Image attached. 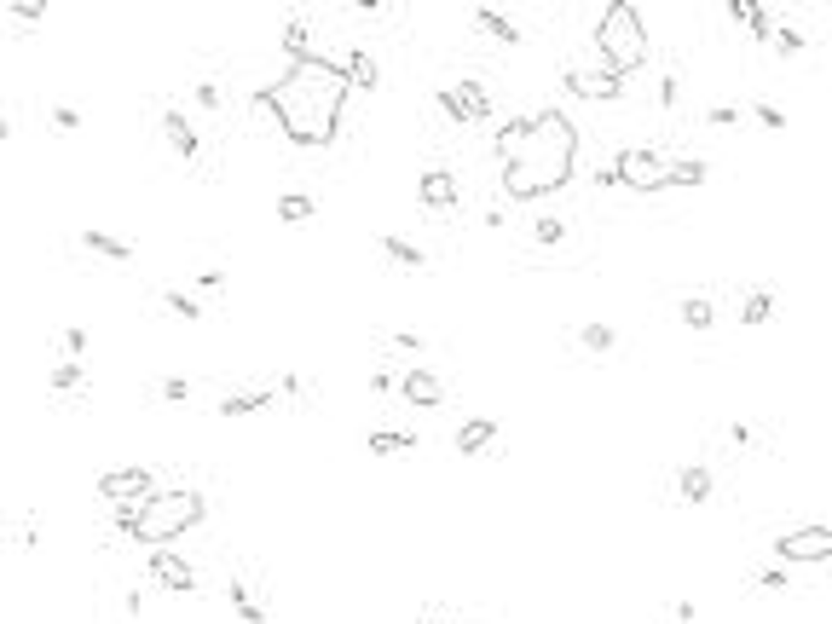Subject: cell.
<instances>
[{
    "label": "cell",
    "instance_id": "e0dca14e",
    "mask_svg": "<svg viewBox=\"0 0 832 624\" xmlns=\"http://www.w3.org/2000/svg\"><path fill=\"white\" fill-rule=\"evenodd\" d=\"M451 440H457V451H468V457H475V451H492V440H497V423H492V416H468V423H463L457 434H451Z\"/></svg>",
    "mask_w": 832,
    "mask_h": 624
},
{
    "label": "cell",
    "instance_id": "f546056e",
    "mask_svg": "<svg viewBox=\"0 0 832 624\" xmlns=\"http://www.w3.org/2000/svg\"><path fill=\"white\" fill-rule=\"evenodd\" d=\"M162 307L174 312V318H185V324H197V318H202V301H191L185 289H162Z\"/></svg>",
    "mask_w": 832,
    "mask_h": 624
},
{
    "label": "cell",
    "instance_id": "b9f144b4",
    "mask_svg": "<svg viewBox=\"0 0 832 624\" xmlns=\"http://www.w3.org/2000/svg\"><path fill=\"white\" fill-rule=\"evenodd\" d=\"M758 584H763V590H787V584H792V572H780V567H763V572H758Z\"/></svg>",
    "mask_w": 832,
    "mask_h": 624
},
{
    "label": "cell",
    "instance_id": "7402d4cb",
    "mask_svg": "<svg viewBox=\"0 0 832 624\" xmlns=\"http://www.w3.org/2000/svg\"><path fill=\"white\" fill-rule=\"evenodd\" d=\"M341 64H347V82H353V87H365V93L382 87V70H376V58H370V53H347Z\"/></svg>",
    "mask_w": 832,
    "mask_h": 624
},
{
    "label": "cell",
    "instance_id": "52a82bcc",
    "mask_svg": "<svg viewBox=\"0 0 832 624\" xmlns=\"http://www.w3.org/2000/svg\"><path fill=\"white\" fill-rule=\"evenodd\" d=\"M780 561H832V526H798V532L775 538Z\"/></svg>",
    "mask_w": 832,
    "mask_h": 624
},
{
    "label": "cell",
    "instance_id": "7dc6e473",
    "mask_svg": "<svg viewBox=\"0 0 832 624\" xmlns=\"http://www.w3.org/2000/svg\"><path fill=\"white\" fill-rule=\"evenodd\" d=\"M434 104H439V111H445L451 122H457V99H451V87H439V93H434Z\"/></svg>",
    "mask_w": 832,
    "mask_h": 624
},
{
    "label": "cell",
    "instance_id": "ab89813d",
    "mask_svg": "<svg viewBox=\"0 0 832 624\" xmlns=\"http://www.w3.org/2000/svg\"><path fill=\"white\" fill-rule=\"evenodd\" d=\"M705 122H711V128H734V122H740V111H734V104H711V111H705Z\"/></svg>",
    "mask_w": 832,
    "mask_h": 624
},
{
    "label": "cell",
    "instance_id": "8d00e7d4",
    "mask_svg": "<svg viewBox=\"0 0 832 624\" xmlns=\"http://www.w3.org/2000/svg\"><path fill=\"white\" fill-rule=\"evenodd\" d=\"M53 128L75 133V128H82V111H75V104H53Z\"/></svg>",
    "mask_w": 832,
    "mask_h": 624
},
{
    "label": "cell",
    "instance_id": "bcb514c9",
    "mask_svg": "<svg viewBox=\"0 0 832 624\" xmlns=\"http://www.w3.org/2000/svg\"><path fill=\"white\" fill-rule=\"evenodd\" d=\"M677 93H682L677 75H665V82H659V104H677Z\"/></svg>",
    "mask_w": 832,
    "mask_h": 624
},
{
    "label": "cell",
    "instance_id": "d4e9b609",
    "mask_svg": "<svg viewBox=\"0 0 832 624\" xmlns=\"http://www.w3.org/2000/svg\"><path fill=\"white\" fill-rule=\"evenodd\" d=\"M82 249H93L99 260H133V249L122 238H110V231H82Z\"/></svg>",
    "mask_w": 832,
    "mask_h": 624
},
{
    "label": "cell",
    "instance_id": "4dcf8cb0",
    "mask_svg": "<svg viewBox=\"0 0 832 624\" xmlns=\"http://www.w3.org/2000/svg\"><path fill=\"white\" fill-rule=\"evenodd\" d=\"M532 238H538L543 249L567 243V220H561V214H538V226H532Z\"/></svg>",
    "mask_w": 832,
    "mask_h": 624
},
{
    "label": "cell",
    "instance_id": "ac0fdd59",
    "mask_svg": "<svg viewBox=\"0 0 832 624\" xmlns=\"http://www.w3.org/2000/svg\"><path fill=\"white\" fill-rule=\"evenodd\" d=\"M376 249H382V255L394 260V267H405V272H422V267H428V255H422L411 238H399V231H387V238L376 243Z\"/></svg>",
    "mask_w": 832,
    "mask_h": 624
},
{
    "label": "cell",
    "instance_id": "681fc988",
    "mask_svg": "<svg viewBox=\"0 0 832 624\" xmlns=\"http://www.w3.org/2000/svg\"><path fill=\"white\" fill-rule=\"evenodd\" d=\"M428 624H439V619H428Z\"/></svg>",
    "mask_w": 832,
    "mask_h": 624
},
{
    "label": "cell",
    "instance_id": "5b68a950",
    "mask_svg": "<svg viewBox=\"0 0 832 624\" xmlns=\"http://www.w3.org/2000/svg\"><path fill=\"white\" fill-rule=\"evenodd\" d=\"M619 180L641 197L665 191V185H677V156H665L653 145H631V151H619Z\"/></svg>",
    "mask_w": 832,
    "mask_h": 624
},
{
    "label": "cell",
    "instance_id": "60d3db41",
    "mask_svg": "<svg viewBox=\"0 0 832 624\" xmlns=\"http://www.w3.org/2000/svg\"><path fill=\"white\" fill-rule=\"evenodd\" d=\"M387 347H394V353H422V336L416 330H399V336H387Z\"/></svg>",
    "mask_w": 832,
    "mask_h": 624
},
{
    "label": "cell",
    "instance_id": "d6a6232c",
    "mask_svg": "<svg viewBox=\"0 0 832 624\" xmlns=\"http://www.w3.org/2000/svg\"><path fill=\"white\" fill-rule=\"evenodd\" d=\"M82 382H87V376H82V365H58V370H53V394H75Z\"/></svg>",
    "mask_w": 832,
    "mask_h": 624
},
{
    "label": "cell",
    "instance_id": "d6986e66",
    "mask_svg": "<svg viewBox=\"0 0 832 624\" xmlns=\"http://www.w3.org/2000/svg\"><path fill=\"white\" fill-rule=\"evenodd\" d=\"M272 394H278V387H243V394H226V399H220V416H255V411L272 405Z\"/></svg>",
    "mask_w": 832,
    "mask_h": 624
},
{
    "label": "cell",
    "instance_id": "1f68e13d",
    "mask_svg": "<svg viewBox=\"0 0 832 624\" xmlns=\"http://www.w3.org/2000/svg\"><path fill=\"white\" fill-rule=\"evenodd\" d=\"M705 180H711V162H700V156L677 162V185H705Z\"/></svg>",
    "mask_w": 832,
    "mask_h": 624
},
{
    "label": "cell",
    "instance_id": "603a6c76",
    "mask_svg": "<svg viewBox=\"0 0 832 624\" xmlns=\"http://www.w3.org/2000/svg\"><path fill=\"white\" fill-rule=\"evenodd\" d=\"M394 451H416V434H405V428H376L370 434V457H394Z\"/></svg>",
    "mask_w": 832,
    "mask_h": 624
},
{
    "label": "cell",
    "instance_id": "c3c4849f",
    "mask_svg": "<svg viewBox=\"0 0 832 624\" xmlns=\"http://www.w3.org/2000/svg\"><path fill=\"white\" fill-rule=\"evenodd\" d=\"M6 12H12V18H18V24H35V18H46L41 6H6Z\"/></svg>",
    "mask_w": 832,
    "mask_h": 624
},
{
    "label": "cell",
    "instance_id": "8fae6325",
    "mask_svg": "<svg viewBox=\"0 0 832 624\" xmlns=\"http://www.w3.org/2000/svg\"><path fill=\"white\" fill-rule=\"evenodd\" d=\"M399 394L416 405V411H434V405H445V382L434 376V370H411V376L399 382Z\"/></svg>",
    "mask_w": 832,
    "mask_h": 624
},
{
    "label": "cell",
    "instance_id": "ba28073f",
    "mask_svg": "<svg viewBox=\"0 0 832 624\" xmlns=\"http://www.w3.org/2000/svg\"><path fill=\"white\" fill-rule=\"evenodd\" d=\"M99 497H110V503H145V497H156V474L151 468H110L99 480Z\"/></svg>",
    "mask_w": 832,
    "mask_h": 624
},
{
    "label": "cell",
    "instance_id": "ffe728a7",
    "mask_svg": "<svg viewBox=\"0 0 832 624\" xmlns=\"http://www.w3.org/2000/svg\"><path fill=\"white\" fill-rule=\"evenodd\" d=\"M162 133H168V145H174L180 156H197V151H202V145H197V128H191L180 111H162Z\"/></svg>",
    "mask_w": 832,
    "mask_h": 624
},
{
    "label": "cell",
    "instance_id": "836d02e7",
    "mask_svg": "<svg viewBox=\"0 0 832 624\" xmlns=\"http://www.w3.org/2000/svg\"><path fill=\"white\" fill-rule=\"evenodd\" d=\"M156 394H162L168 405H180V399H191V382H185V376H162V382H156Z\"/></svg>",
    "mask_w": 832,
    "mask_h": 624
},
{
    "label": "cell",
    "instance_id": "74e56055",
    "mask_svg": "<svg viewBox=\"0 0 832 624\" xmlns=\"http://www.w3.org/2000/svg\"><path fill=\"white\" fill-rule=\"evenodd\" d=\"M751 116H758L763 128H787V111H780V104H751Z\"/></svg>",
    "mask_w": 832,
    "mask_h": 624
},
{
    "label": "cell",
    "instance_id": "7a4b0ae2",
    "mask_svg": "<svg viewBox=\"0 0 832 624\" xmlns=\"http://www.w3.org/2000/svg\"><path fill=\"white\" fill-rule=\"evenodd\" d=\"M573 156H578V128L561 111H538L532 116V139H526V156L514 168H504V191L514 202L526 197H549L573 180Z\"/></svg>",
    "mask_w": 832,
    "mask_h": 624
},
{
    "label": "cell",
    "instance_id": "6da1fadb",
    "mask_svg": "<svg viewBox=\"0 0 832 624\" xmlns=\"http://www.w3.org/2000/svg\"><path fill=\"white\" fill-rule=\"evenodd\" d=\"M347 64L324 53H307L272 82V116L284 128L289 145H329L341 122V104H347Z\"/></svg>",
    "mask_w": 832,
    "mask_h": 624
},
{
    "label": "cell",
    "instance_id": "4fadbf2b",
    "mask_svg": "<svg viewBox=\"0 0 832 624\" xmlns=\"http://www.w3.org/2000/svg\"><path fill=\"white\" fill-rule=\"evenodd\" d=\"M451 99H457V122H485L492 116V93H485L480 82H457Z\"/></svg>",
    "mask_w": 832,
    "mask_h": 624
},
{
    "label": "cell",
    "instance_id": "f35d334b",
    "mask_svg": "<svg viewBox=\"0 0 832 624\" xmlns=\"http://www.w3.org/2000/svg\"><path fill=\"white\" fill-rule=\"evenodd\" d=\"M613 185H624V180H619V156H613V162H602V168H595V191H613Z\"/></svg>",
    "mask_w": 832,
    "mask_h": 624
},
{
    "label": "cell",
    "instance_id": "f1b7e54d",
    "mask_svg": "<svg viewBox=\"0 0 832 624\" xmlns=\"http://www.w3.org/2000/svg\"><path fill=\"white\" fill-rule=\"evenodd\" d=\"M768 312H775V289H751L740 301V324H768Z\"/></svg>",
    "mask_w": 832,
    "mask_h": 624
},
{
    "label": "cell",
    "instance_id": "30bf717a",
    "mask_svg": "<svg viewBox=\"0 0 832 624\" xmlns=\"http://www.w3.org/2000/svg\"><path fill=\"white\" fill-rule=\"evenodd\" d=\"M526 139H532V116H509V122H497V133H492V151H497V162L514 168L526 156Z\"/></svg>",
    "mask_w": 832,
    "mask_h": 624
},
{
    "label": "cell",
    "instance_id": "ee69618b",
    "mask_svg": "<svg viewBox=\"0 0 832 624\" xmlns=\"http://www.w3.org/2000/svg\"><path fill=\"white\" fill-rule=\"evenodd\" d=\"M191 99H197V104H202V111H214V104H220V87H214V82H202V87H197V93H191Z\"/></svg>",
    "mask_w": 832,
    "mask_h": 624
},
{
    "label": "cell",
    "instance_id": "d590c367",
    "mask_svg": "<svg viewBox=\"0 0 832 624\" xmlns=\"http://www.w3.org/2000/svg\"><path fill=\"white\" fill-rule=\"evenodd\" d=\"M775 46H780V53H804V29L780 24V29H775Z\"/></svg>",
    "mask_w": 832,
    "mask_h": 624
},
{
    "label": "cell",
    "instance_id": "277c9868",
    "mask_svg": "<svg viewBox=\"0 0 832 624\" xmlns=\"http://www.w3.org/2000/svg\"><path fill=\"white\" fill-rule=\"evenodd\" d=\"M595 53H602V64L613 75H631L648 64V24H641V12L631 0H607L602 18H595Z\"/></svg>",
    "mask_w": 832,
    "mask_h": 624
},
{
    "label": "cell",
    "instance_id": "7bdbcfd3",
    "mask_svg": "<svg viewBox=\"0 0 832 624\" xmlns=\"http://www.w3.org/2000/svg\"><path fill=\"white\" fill-rule=\"evenodd\" d=\"M278 394H284V399H307V376H284V382H278Z\"/></svg>",
    "mask_w": 832,
    "mask_h": 624
},
{
    "label": "cell",
    "instance_id": "2e32d148",
    "mask_svg": "<svg viewBox=\"0 0 832 624\" xmlns=\"http://www.w3.org/2000/svg\"><path fill=\"white\" fill-rule=\"evenodd\" d=\"M475 29H480V35H492V41H504V46H521V24L504 18L497 6H475Z\"/></svg>",
    "mask_w": 832,
    "mask_h": 624
},
{
    "label": "cell",
    "instance_id": "83f0119b",
    "mask_svg": "<svg viewBox=\"0 0 832 624\" xmlns=\"http://www.w3.org/2000/svg\"><path fill=\"white\" fill-rule=\"evenodd\" d=\"M578 347H584V353H613L619 330H613V324H584V330H578Z\"/></svg>",
    "mask_w": 832,
    "mask_h": 624
},
{
    "label": "cell",
    "instance_id": "8992f818",
    "mask_svg": "<svg viewBox=\"0 0 832 624\" xmlns=\"http://www.w3.org/2000/svg\"><path fill=\"white\" fill-rule=\"evenodd\" d=\"M567 93L573 99H590V104H613L619 93H624V75H613L607 64H567Z\"/></svg>",
    "mask_w": 832,
    "mask_h": 624
},
{
    "label": "cell",
    "instance_id": "9a60e30c",
    "mask_svg": "<svg viewBox=\"0 0 832 624\" xmlns=\"http://www.w3.org/2000/svg\"><path fill=\"white\" fill-rule=\"evenodd\" d=\"M711 492H717L711 468H700V463L677 468V497H682V503H711Z\"/></svg>",
    "mask_w": 832,
    "mask_h": 624
},
{
    "label": "cell",
    "instance_id": "44dd1931",
    "mask_svg": "<svg viewBox=\"0 0 832 624\" xmlns=\"http://www.w3.org/2000/svg\"><path fill=\"white\" fill-rule=\"evenodd\" d=\"M278 46H284L289 64H295V58H307V53H312V18H289L284 35H278Z\"/></svg>",
    "mask_w": 832,
    "mask_h": 624
},
{
    "label": "cell",
    "instance_id": "5bb4252c",
    "mask_svg": "<svg viewBox=\"0 0 832 624\" xmlns=\"http://www.w3.org/2000/svg\"><path fill=\"white\" fill-rule=\"evenodd\" d=\"M729 18H740L758 41H775V29H780V24H775V12L758 6V0H729Z\"/></svg>",
    "mask_w": 832,
    "mask_h": 624
},
{
    "label": "cell",
    "instance_id": "cb8c5ba5",
    "mask_svg": "<svg viewBox=\"0 0 832 624\" xmlns=\"http://www.w3.org/2000/svg\"><path fill=\"white\" fill-rule=\"evenodd\" d=\"M226 601L238 607V619H243V624H266V607L249 596V584H243V579H231V584H226Z\"/></svg>",
    "mask_w": 832,
    "mask_h": 624
},
{
    "label": "cell",
    "instance_id": "484cf974",
    "mask_svg": "<svg viewBox=\"0 0 832 624\" xmlns=\"http://www.w3.org/2000/svg\"><path fill=\"white\" fill-rule=\"evenodd\" d=\"M312 214H318V202H312L307 191H284V197H278V220L301 226V220H312Z\"/></svg>",
    "mask_w": 832,
    "mask_h": 624
},
{
    "label": "cell",
    "instance_id": "f6af8a7d",
    "mask_svg": "<svg viewBox=\"0 0 832 624\" xmlns=\"http://www.w3.org/2000/svg\"><path fill=\"white\" fill-rule=\"evenodd\" d=\"M729 440H734V445H758V428H746V423H734V428H729Z\"/></svg>",
    "mask_w": 832,
    "mask_h": 624
},
{
    "label": "cell",
    "instance_id": "9c48e42d",
    "mask_svg": "<svg viewBox=\"0 0 832 624\" xmlns=\"http://www.w3.org/2000/svg\"><path fill=\"white\" fill-rule=\"evenodd\" d=\"M145 572H151L162 590H174V596H191V590H197V567H191L185 555H174V550H151Z\"/></svg>",
    "mask_w": 832,
    "mask_h": 624
},
{
    "label": "cell",
    "instance_id": "e575fe53",
    "mask_svg": "<svg viewBox=\"0 0 832 624\" xmlns=\"http://www.w3.org/2000/svg\"><path fill=\"white\" fill-rule=\"evenodd\" d=\"M58 341H64V353H70V365H75V358H82V353H87V330H82V324H70V330H64V336H58Z\"/></svg>",
    "mask_w": 832,
    "mask_h": 624
},
{
    "label": "cell",
    "instance_id": "4316f807",
    "mask_svg": "<svg viewBox=\"0 0 832 624\" xmlns=\"http://www.w3.org/2000/svg\"><path fill=\"white\" fill-rule=\"evenodd\" d=\"M677 318L688 324V330H711V318H717V307L705 301V295H688V301L677 307Z\"/></svg>",
    "mask_w": 832,
    "mask_h": 624
},
{
    "label": "cell",
    "instance_id": "7c38bea8",
    "mask_svg": "<svg viewBox=\"0 0 832 624\" xmlns=\"http://www.w3.org/2000/svg\"><path fill=\"white\" fill-rule=\"evenodd\" d=\"M416 197H422V202H428V209H434V214H445V209H451V202H457V180H451V174H445V168H428V174H422V180H416Z\"/></svg>",
    "mask_w": 832,
    "mask_h": 624
},
{
    "label": "cell",
    "instance_id": "3957f363",
    "mask_svg": "<svg viewBox=\"0 0 832 624\" xmlns=\"http://www.w3.org/2000/svg\"><path fill=\"white\" fill-rule=\"evenodd\" d=\"M202 514H209L202 492L168 486V492L145 497V503H116V532L133 538V543H151V550H168L174 538H185L191 526H202Z\"/></svg>",
    "mask_w": 832,
    "mask_h": 624
}]
</instances>
